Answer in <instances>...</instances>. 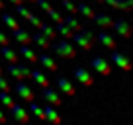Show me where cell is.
<instances>
[{
  "label": "cell",
  "mask_w": 133,
  "mask_h": 125,
  "mask_svg": "<svg viewBox=\"0 0 133 125\" xmlns=\"http://www.w3.org/2000/svg\"><path fill=\"white\" fill-rule=\"evenodd\" d=\"M49 51H53L59 59H75L76 57L75 45L71 43V39H65V37L53 39V41L49 43Z\"/></svg>",
  "instance_id": "1"
},
{
  "label": "cell",
  "mask_w": 133,
  "mask_h": 125,
  "mask_svg": "<svg viewBox=\"0 0 133 125\" xmlns=\"http://www.w3.org/2000/svg\"><path fill=\"white\" fill-rule=\"evenodd\" d=\"M6 72L14 80H25V78L31 76V68L28 65H22V63H10L8 67H6Z\"/></svg>",
  "instance_id": "2"
},
{
  "label": "cell",
  "mask_w": 133,
  "mask_h": 125,
  "mask_svg": "<svg viewBox=\"0 0 133 125\" xmlns=\"http://www.w3.org/2000/svg\"><path fill=\"white\" fill-rule=\"evenodd\" d=\"M90 68L94 72H98V74H102V76H108L110 72H112V65H110L102 55H96V57L90 59Z\"/></svg>",
  "instance_id": "3"
},
{
  "label": "cell",
  "mask_w": 133,
  "mask_h": 125,
  "mask_svg": "<svg viewBox=\"0 0 133 125\" xmlns=\"http://www.w3.org/2000/svg\"><path fill=\"white\" fill-rule=\"evenodd\" d=\"M55 90L61 92V94H66V96H71V98L76 96V88L71 84V80L66 78V76H63V74H59L57 78H55Z\"/></svg>",
  "instance_id": "4"
},
{
  "label": "cell",
  "mask_w": 133,
  "mask_h": 125,
  "mask_svg": "<svg viewBox=\"0 0 133 125\" xmlns=\"http://www.w3.org/2000/svg\"><path fill=\"white\" fill-rule=\"evenodd\" d=\"M39 98H41V100H45L47 104L55 106V108H59V106L63 104L61 96H59V92L55 90V88H51V86H45V88H41V92H39Z\"/></svg>",
  "instance_id": "5"
},
{
  "label": "cell",
  "mask_w": 133,
  "mask_h": 125,
  "mask_svg": "<svg viewBox=\"0 0 133 125\" xmlns=\"http://www.w3.org/2000/svg\"><path fill=\"white\" fill-rule=\"evenodd\" d=\"M72 78H76L82 86L90 88L92 84H94V76H92L90 71H86L84 67H75V71H72Z\"/></svg>",
  "instance_id": "6"
},
{
  "label": "cell",
  "mask_w": 133,
  "mask_h": 125,
  "mask_svg": "<svg viewBox=\"0 0 133 125\" xmlns=\"http://www.w3.org/2000/svg\"><path fill=\"white\" fill-rule=\"evenodd\" d=\"M8 109H10V115H12L14 121H18V123H28L29 121V113H28V109H25L24 106H20V104L14 102Z\"/></svg>",
  "instance_id": "7"
},
{
  "label": "cell",
  "mask_w": 133,
  "mask_h": 125,
  "mask_svg": "<svg viewBox=\"0 0 133 125\" xmlns=\"http://www.w3.org/2000/svg\"><path fill=\"white\" fill-rule=\"evenodd\" d=\"M14 92H16L18 98H22L24 102H31V100H35V94H33V90L24 82V80H18V82H16V86H14Z\"/></svg>",
  "instance_id": "8"
},
{
  "label": "cell",
  "mask_w": 133,
  "mask_h": 125,
  "mask_svg": "<svg viewBox=\"0 0 133 125\" xmlns=\"http://www.w3.org/2000/svg\"><path fill=\"white\" fill-rule=\"evenodd\" d=\"M12 39L18 45H31V33H29L25 27L18 25L16 29H12Z\"/></svg>",
  "instance_id": "9"
},
{
  "label": "cell",
  "mask_w": 133,
  "mask_h": 125,
  "mask_svg": "<svg viewBox=\"0 0 133 125\" xmlns=\"http://www.w3.org/2000/svg\"><path fill=\"white\" fill-rule=\"evenodd\" d=\"M92 22H94V24L98 25L100 29H110V27H112L114 18L110 16L108 12H94V16H92Z\"/></svg>",
  "instance_id": "10"
},
{
  "label": "cell",
  "mask_w": 133,
  "mask_h": 125,
  "mask_svg": "<svg viewBox=\"0 0 133 125\" xmlns=\"http://www.w3.org/2000/svg\"><path fill=\"white\" fill-rule=\"evenodd\" d=\"M112 27L116 29L121 37H125V39L131 35V25H129V22L125 20V18H117V20H114L112 22Z\"/></svg>",
  "instance_id": "11"
},
{
  "label": "cell",
  "mask_w": 133,
  "mask_h": 125,
  "mask_svg": "<svg viewBox=\"0 0 133 125\" xmlns=\"http://www.w3.org/2000/svg\"><path fill=\"white\" fill-rule=\"evenodd\" d=\"M102 4H108L114 10H121V12H131L133 10V0H102Z\"/></svg>",
  "instance_id": "12"
},
{
  "label": "cell",
  "mask_w": 133,
  "mask_h": 125,
  "mask_svg": "<svg viewBox=\"0 0 133 125\" xmlns=\"http://www.w3.org/2000/svg\"><path fill=\"white\" fill-rule=\"evenodd\" d=\"M110 59H112V63H114V65H117V67H119L121 71H125V72H127L129 68H131V65H129V59L125 57L123 53L116 51V49H112V53H110Z\"/></svg>",
  "instance_id": "13"
},
{
  "label": "cell",
  "mask_w": 133,
  "mask_h": 125,
  "mask_svg": "<svg viewBox=\"0 0 133 125\" xmlns=\"http://www.w3.org/2000/svg\"><path fill=\"white\" fill-rule=\"evenodd\" d=\"M43 121H51V123H55V125H59L63 121V117L57 113V109H55V106H51V104H47V106H43Z\"/></svg>",
  "instance_id": "14"
},
{
  "label": "cell",
  "mask_w": 133,
  "mask_h": 125,
  "mask_svg": "<svg viewBox=\"0 0 133 125\" xmlns=\"http://www.w3.org/2000/svg\"><path fill=\"white\" fill-rule=\"evenodd\" d=\"M37 63H39V67L47 68V71H51V72H55V71L59 68V65L55 63V59L51 57V55H47V53L37 55Z\"/></svg>",
  "instance_id": "15"
},
{
  "label": "cell",
  "mask_w": 133,
  "mask_h": 125,
  "mask_svg": "<svg viewBox=\"0 0 133 125\" xmlns=\"http://www.w3.org/2000/svg\"><path fill=\"white\" fill-rule=\"evenodd\" d=\"M71 41L75 43V47H80L82 51H90L92 47H94V43H92V41H88V39L84 37L82 33H78V31H75V33H72Z\"/></svg>",
  "instance_id": "16"
},
{
  "label": "cell",
  "mask_w": 133,
  "mask_h": 125,
  "mask_svg": "<svg viewBox=\"0 0 133 125\" xmlns=\"http://www.w3.org/2000/svg\"><path fill=\"white\" fill-rule=\"evenodd\" d=\"M96 41H100V43H102V47H106V49H110V51L116 49V39H114L106 29H102V31L96 35Z\"/></svg>",
  "instance_id": "17"
},
{
  "label": "cell",
  "mask_w": 133,
  "mask_h": 125,
  "mask_svg": "<svg viewBox=\"0 0 133 125\" xmlns=\"http://www.w3.org/2000/svg\"><path fill=\"white\" fill-rule=\"evenodd\" d=\"M0 55H2V59L8 63H18V51H14L10 45H0Z\"/></svg>",
  "instance_id": "18"
},
{
  "label": "cell",
  "mask_w": 133,
  "mask_h": 125,
  "mask_svg": "<svg viewBox=\"0 0 133 125\" xmlns=\"http://www.w3.org/2000/svg\"><path fill=\"white\" fill-rule=\"evenodd\" d=\"M18 55H22V57H24L28 63H37V53H35V51H33L29 45H20Z\"/></svg>",
  "instance_id": "19"
},
{
  "label": "cell",
  "mask_w": 133,
  "mask_h": 125,
  "mask_svg": "<svg viewBox=\"0 0 133 125\" xmlns=\"http://www.w3.org/2000/svg\"><path fill=\"white\" fill-rule=\"evenodd\" d=\"M76 16H84L86 20H92V16H94V10H92V6H88L84 0H80L78 4H76Z\"/></svg>",
  "instance_id": "20"
},
{
  "label": "cell",
  "mask_w": 133,
  "mask_h": 125,
  "mask_svg": "<svg viewBox=\"0 0 133 125\" xmlns=\"http://www.w3.org/2000/svg\"><path fill=\"white\" fill-rule=\"evenodd\" d=\"M37 31H41V33L45 35L47 39H51V41H53V39H57V31H55V27H53L51 24L41 22V24H39V27H37Z\"/></svg>",
  "instance_id": "21"
},
{
  "label": "cell",
  "mask_w": 133,
  "mask_h": 125,
  "mask_svg": "<svg viewBox=\"0 0 133 125\" xmlns=\"http://www.w3.org/2000/svg\"><path fill=\"white\" fill-rule=\"evenodd\" d=\"M31 43H35V45H37V47H41V49H49L51 39H47L45 35L41 33V31H35V33L31 35Z\"/></svg>",
  "instance_id": "22"
},
{
  "label": "cell",
  "mask_w": 133,
  "mask_h": 125,
  "mask_svg": "<svg viewBox=\"0 0 133 125\" xmlns=\"http://www.w3.org/2000/svg\"><path fill=\"white\" fill-rule=\"evenodd\" d=\"M29 78H33V80H35V82L39 84V88L49 86V78H47V76L43 74V72L39 71V68H33V71H31V76H29Z\"/></svg>",
  "instance_id": "23"
},
{
  "label": "cell",
  "mask_w": 133,
  "mask_h": 125,
  "mask_svg": "<svg viewBox=\"0 0 133 125\" xmlns=\"http://www.w3.org/2000/svg\"><path fill=\"white\" fill-rule=\"evenodd\" d=\"M0 20H2V24H4L6 27L10 29V31H12V29H16L18 25H20V24H18V20H16V18H14L10 12H4L2 16H0Z\"/></svg>",
  "instance_id": "24"
},
{
  "label": "cell",
  "mask_w": 133,
  "mask_h": 125,
  "mask_svg": "<svg viewBox=\"0 0 133 125\" xmlns=\"http://www.w3.org/2000/svg\"><path fill=\"white\" fill-rule=\"evenodd\" d=\"M55 31H57V35H61V37H65V39H71L72 37V31L69 25H65L63 22H59V24H55Z\"/></svg>",
  "instance_id": "25"
},
{
  "label": "cell",
  "mask_w": 133,
  "mask_h": 125,
  "mask_svg": "<svg viewBox=\"0 0 133 125\" xmlns=\"http://www.w3.org/2000/svg\"><path fill=\"white\" fill-rule=\"evenodd\" d=\"M63 24H65V25H69V27H71L72 31H78V29H80V25H82V24H80V22L76 20L75 16H72V14H69V16H63Z\"/></svg>",
  "instance_id": "26"
},
{
  "label": "cell",
  "mask_w": 133,
  "mask_h": 125,
  "mask_svg": "<svg viewBox=\"0 0 133 125\" xmlns=\"http://www.w3.org/2000/svg\"><path fill=\"white\" fill-rule=\"evenodd\" d=\"M14 102H16V100H14V98L10 96V92L0 90V106H2V108H6V109H8L10 106L14 104Z\"/></svg>",
  "instance_id": "27"
},
{
  "label": "cell",
  "mask_w": 133,
  "mask_h": 125,
  "mask_svg": "<svg viewBox=\"0 0 133 125\" xmlns=\"http://www.w3.org/2000/svg\"><path fill=\"white\" fill-rule=\"evenodd\" d=\"M29 113L35 117H39V119H43V106H39L35 100L29 102Z\"/></svg>",
  "instance_id": "28"
},
{
  "label": "cell",
  "mask_w": 133,
  "mask_h": 125,
  "mask_svg": "<svg viewBox=\"0 0 133 125\" xmlns=\"http://www.w3.org/2000/svg\"><path fill=\"white\" fill-rule=\"evenodd\" d=\"M47 18H49L51 22H55V24H59V22H63V16H61V12H59L57 8H53V6H51L49 10H47Z\"/></svg>",
  "instance_id": "29"
},
{
  "label": "cell",
  "mask_w": 133,
  "mask_h": 125,
  "mask_svg": "<svg viewBox=\"0 0 133 125\" xmlns=\"http://www.w3.org/2000/svg\"><path fill=\"white\" fill-rule=\"evenodd\" d=\"M61 6L66 10L69 14H72V16H76V4L72 2V0H61Z\"/></svg>",
  "instance_id": "30"
},
{
  "label": "cell",
  "mask_w": 133,
  "mask_h": 125,
  "mask_svg": "<svg viewBox=\"0 0 133 125\" xmlns=\"http://www.w3.org/2000/svg\"><path fill=\"white\" fill-rule=\"evenodd\" d=\"M78 33H82L84 37H86L88 41H92V43L96 41V35H94V31H92L90 27H86V25H80V29H78Z\"/></svg>",
  "instance_id": "31"
},
{
  "label": "cell",
  "mask_w": 133,
  "mask_h": 125,
  "mask_svg": "<svg viewBox=\"0 0 133 125\" xmlns=\"http://www.w3.org/2000/svg\"><path fill=\"white\" fill-rule=\"evenodd\" d=\"M25 20H28V24L31 25V27H35V29H37V27H39V24H41V20H39V16H35V14H33V12L29 14V16L25 18Z\"/></svg>",
  "instance_id": "32"
},
{
  "label": "cell",
  "mask_w": 133,
  "mask_h": 125,
  "mask_svg": "<svg viewBox=\"0 0 133 125\" xmlns=\"http://www.w3.org/2000/svg\"><path fill=\"white\" fill-rule=\"evenodd\" d=\"M14 8H16V14H18V16H24V20L29 16V14H31V12H29V10L24 6V2H22V4H16Z\"/></svg>",
  "instance_id": "33"
},
{
  "label": "cell",
  "mask_w": 133,
  "mask_h": 125,
  "mask_svg": "<svg viewBox=\"0 0 133 125\" xmlns=\"http://www.w3.org/2000/svg\"><path fill=\"white\" fill-rule=\"evenodd\" d=\"M33 4H37L39 8L43 10V12H47V10L51 8V2H49V0H35V2H33Z\"/></svg>",
  "instance_id": "34"
},
{
  "label": "cell",
  "mask_w": 133,
  "mask_h": 125,
  "mask_svg": "<svg viewBox=\"0 0 133 125\" xmlns=\"http://www.w3.org/2000/svg\"><path fill=\"white\" fill-rule=\"evenodd\" d=\"M0 90H6V92H10V84H8V78H4L2 74H0Z\"/></svg>",
  "instance_id": "35"
},
{
  "label": "cell",
  "mask_w": 133,
  "mask_h": 125,
  "mask_svg": "<svg viewBox=\"0 0 133 125\" xmlns=\"http://www.w3.org/2000/svg\"><path fill=\"white\" fill-rule=\"evenodd\" d=\"M0 45H10V39H8V35L0 29Z\"/></svg>",
  "instance_id": "36"
},
{
  "label": "cell",
  "mask_w": 133,
  "mask_h": 125,
  "mask_svg": "<svg viewBox=\"0 0 133 125\" xmlns=\"http://www.w3.org/2000/svg\"><path fill=\"white\" fill-rule=\"evenodd\" d=\"M0 123H6V115H4V112H2V108H0Z\"/></svg>",
  "instance_id": "37"
},
{
  "label": "cell",
  "mask_w": 133,
  "mask_h": 125,
  "mask_svg": "<svg viewBox=\"0 0 133 125\" xmlns=\"http://www.w3.org/2000/svg\"><path fill=\"white\" fill-rule=\"evenodd\" d=\"M8 2H10V4H14V6H16V4H22V0H8Z\"/></svg>",
  "instance_id": "38"
},
{
  "label": "cell",
  "mask_w": 133,
  "mask_h": 125,
  "mask_svg": "<svg viewBox=\"0 0 133 125\" xmlns=\"http://www.w3.org/2000/svg\"><path fill=\"white\" fill-rule=\"evenodd\" d=\"M4 6H6V2H4V0H0V12L4 10Z\"/></svg>",
  "instance_id": "39"
},
{
  "label": "cell",
  "mask_w": 133,
  "mask_h": 125,
  "mask_svg": "<svg viewBox=\"0 0 133 125\" xmlns=\"http://www.w3.org/2000/svg\"><path fill=\"white\" fill-rule=\"evenodd\" d=\"M2 72H4V68H2V65H0V74H2Z\"/></svg>",
  "instance_id": "40"
},
{
  "label": "cell",
  "mask_w": 133,
  "mask_h": 125,
  "mask_svg": "<svg viewBox=\"0 0 133 125\" xmlns=\"http://www.w3.org/2000/svg\"><path fill=\"white\" fill-rule=\"evenodd\" d=\"M22 2H35V0H22Z\"/></svg>",
  "instance_id": "41"
},
{
  "label": "cell",
  "mask_w": 133,
  "mask_h": 125,
  "mask_svg": "<svg viewBox=\"0 0 133 125\" xmlns=\"http://www.w3.org/2000/svg\"><path fill=\"white\" fill-rule=\"evenodd\" d=\"M94 2H98V4H102V0H94Z\"/></svg>",
  "instance_id": "42"
},
{
  "label": "cell",
  "mask_w": 133,
  "mask_h": 125,
  "mask_svg": "<svg viewBox=\"0 0 133 125\" xmlns=\"http://www.w3.org/2000/svg\"><path fill=\"white\" fill-rule=\"evenodd\" d=\"M59 2H61V0H59Z\"/></svg>",
  "instance_id": "43"
}]
</instances>
